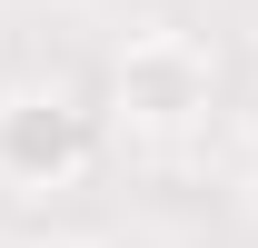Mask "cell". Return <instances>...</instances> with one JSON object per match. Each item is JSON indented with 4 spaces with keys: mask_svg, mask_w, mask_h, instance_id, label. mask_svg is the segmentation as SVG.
Wrapping results in <instances>:
<instances>
[{
    "mask_svg": "<svg viewBox=\"0 0 258 248\" xmlns=\"http://www.w3.org/2000/svg\"><path fill=\"white\" fill-rule=\"evenodd\" d=\"M99 159V119L60 90H10L0 99V179L10 189H70Z\"/></svg>",
    "mask_w": 258,
    "mask_h": 248,
    "instance_id": "6da1fadb",
    "label": "cell"
},
{
    "mask_svg": "<svg viewBox=\"0 0 258 248\" xmlns=\"http://www.w3.org/2000/svg\"><path fill=\"white\" fill-rule=\"evenodd\" d=\"M209 90H219V70L199 50L189 30H139L119 50V119L129 129H189L209 119Z\"/></svg>",
    "mask_w": 258,
    "mask_h": 248,
    "instance_id": "7a4b0ae2",
    "label": "cell"
},
{
    "mask_svg": "<svg viewBox=\"0 0 258 248\" xmlns=\"http://www.w3.org/2000/svg\"><path fill=\"white\" fill-rule=\"evenodd\" d=\"M30 248H60V238H30Z\"/></svg>",
    "mask_w": 258,
    "mask_h": 248,
    "instance_id": "3957f363",
    "label": "cell"
},
{
    "mask_svg": "<svg viewBox=\"0 0 258 248\" xmlns=\"http://www.w3.org/2000/svg\"><path fill=\"white\" fill-rule=\"evenodd\" d=\"M248 129H258V109H248Z\"/></svg>",
    "mask_w": 258,
    "mask_h": 248,
    "instance_id": "277c9868",
    "label": "cell"
}]
</instances>
